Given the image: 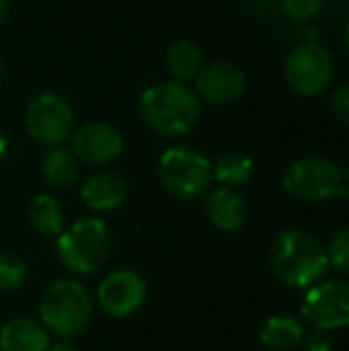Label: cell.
<instances>
[{"label":"cell","mask_w":349,"mask_h":351,"mask_svg":"<svg viewBox=\"0 0 349 351\" xmlns=\"http://www.w3.org/2000/svg\"><path fill=\"white\" fill-rule=\"evenodd\" d=\"M212 162L189 146H175L158 158L160 185L179 199H195L210 189Z\"/></svg>","instance_id":"5"},{"label":"cell","mask_w":349,"mask_h":351,"mask_svg":"<svg viewBox=\"0 0 349 351\" xmlns=\"http://www.w3.org/2000/svg\"><path fill=\"white\" fill-rule=\"evenodd\" d=\"M167 68L177 82H189L195 80L200 70L204 68V56L202 49L189 41V39H179L167 49Z\"/></svg>","instance_id":"17"},{"label":"cell","mask_w":349,"mask_h":351,"mask_svg":"<svg viewBox=\"0 0 349 351\" xmlns=\"http://www.w3.org/2000/svg\"><path fill=\"white\" fill-rule=\"evenodd\" d=\"M331 111L335 115V119L339 123H344L346 128H349V82L341 84L333 99H331Z\"/></svg>","instance_id":"24"},{"label":"cell","mask_w":349,"mask_h":351,"mask_svg":"<svg viewBox=\"0 0 349 351\" xmlns=\"http://www.w3.org/2000/svg\"><path fill=\"white\" fill-rule=\"evenodd\" d=\"M247 88V76L241 66L232 62L204 64L195 76V93L200 99L212 105H228L243 97Z\"/></svg>","instance_id":"12"},{"label":"cell","mask_w":349,"mask_h":351,"mask_svg":"<svg viewBox=\"0 0 349 351\" xmlns=\"http://www.w3.org/2000/svg\"><path fill=\"white\" fill-rule=\"evenodd\" d=\"M284 78L292 93L300 97H317L333 78V60L317 41H302L286 58Z\"/></svg>","instance_id":"8"},{"label":"cell","mask_w":349,"mask_h":351,"mask_svg":"<svg viewBox=\"0 0 349 351\" xmlns=\"http://www.w3.org/2000/svg\"><path fill=\"white\" fill-rule=\"evenodd\" d=\"M302 315L315 329L331 331L349 325V284L317 282L304 296Z\"/></svg>","instance_id":"9"},{"label":"cell","mask_w":349,"mask_h":351,"mask_svg":"<svg viewBox=\"0 0 349 351\" xmlns=\"http://www.w3.org/2000/svg\"><path fill=\"white\" fill-rule=\"evenodd\" d=\"M272 267L290 288H311L329 269L323 245L304 230L282 232L272 247Z\"/></svg>","instance_id":"2"},{"label":"cell","mask_w":349,"mask_h":351,"mask_svg":"<svg viewBox=\"0 0 349 351\" xmlns=\"http://www.w3.org/2000/svg\"><path fill=\"white\" fill-rule=\"evenodd\" d=\"M344 175L339 167L323 156H304L294 160L284 177H282V187L284 191L296 199V202H321L333 195H348L341 189Z\"/></svg>","instance_id":"6"},{"label":"cell","mask_w":349,"mask_h":351,"mask_svg":"<svg viewBox=\"0 0 349 351\" xmlns=\"http://www.w3.org/2000/svg\"><path fill=\"white\" fill-rule=\"evenodd\" d=\"M325 0H280V6L286 16L292 21H311L319 14Z\"/></svg>","instance_id":"22"},{"label":"cell","mask_w":349,"mask_h":351,"mask_svg":"<svg viewBox=\"0 0 349 351\" xmlns=\"http://www.w3.org/2000/svg\"><path fill=\"white\" fill-rule=\"evenodd\" d=\"M302 337L304 325L290 315H276L267 319V323L261 329V343L276 351L294 348Z\"/></svg>","instance_id":"18"},{"label":"cell","mask_w":349,"mask_h":351,"mask_svg":"<svg viewBox=\"0 0 349 351\" xmlns=\"http://www.w3.org/2000/svg\"><path fill=\"white\" fill-rule=\"evenodd\" d=\"M331 337L327 331L323 329H315L309 337H306V350L309 351H331Z\"/></svg>","instance_id":"25"},{"label":"cell","mask_w":349,"mask_h":351,"mask_svg":"<svg viewBox=\"0 0 349 351\" xmlns=\"http://www.w3.org/2000/svg\"><path fill=\"white\" fill-rule=\"evenodd\" d=\"M93 304L88 292L72 280H58L45 288L39 300V319L58 337L80 335L91 321Z\"/></svg>","instance_id":"3"},{"label":"cell","mask_w":349,"mask_h":351,"mask_svg":"<svg viewBox=\"0 0 349 351\" xmlns=\"http://www.w3.org/2000/svg\"><path fill=\"white\" fill-rule=\"evenodd\" d=\"M49 337L43 325L31 319H12L0 329L2 351H47Z\"/></svg>","instance_id":"15"},{"label":"cell","mask_w":349,"mask_h":351,"mask_svg":"<svg viewBox=\"0 0 349 351\" xmlns=\"http://www.w3.org/2000/svg\"><path fill=\"white\" fill-rule=\"evenodd\" d=\"M70 150L80 162L95 167L111 165L123 152V136L109 121H86L72 132Z\"/></svg>","instance_id":"10"},{"label":"cell","mask_w":349,"mask_h":351,"mask_svg":"<svg viewBox=\"0 0 349 351\" xmlns=\"http://www.w3.org/2000/svg\"><path fill=\"white\" fill-rule=\"evenodd\" d=\"M6 19H8V4L6 0H0V27L6 23Z\"/></svg>","instance_id":"26"},{"label":"cell","mask_w":349,"mask_h":351,"mask_svg":"<svg viewBox=\"0 0 349 351\" xmlns=\"http://www.w3.org/2000/svg\"><path fill=\"white\" fill-rule=\"evenodd\" d=\"M327 257H329V263H333L339 271L349 274V228L339 230L331 239Z\"/></svg>","instance_id":"23"},{"label":"cell","mask_w":349,"mask_h":351,"mask_svg":"<svg viewBox=\"0 0 349 351\" xmlns=\"http://www.w3.org/2000/svg\"><path fill=\"white\" fill-rule=\"evenodd\" d=\"M27 278L25 263L14 255H0V292H14Z\"/></svg>","instance_id":"21"},{"label":"cell","mask_w":349,"mask_h":351,"mask_svg":"<svg viewBox=\"0 0 349 351\" xmlns=\"http://www.w3.org/2000/svg\"><path fill=\"white\" fill-rule=\"evenodd\" d=\"M78 173H80V160L64 144L47 148V152L41 158V175L45 183L53 189H66L74 185Z\"/></svg>","instance_id":"16"},{"label":"cell","mask_w":349,"mask_h":351,"mask_svg":"<svg viewBox=\"0 0 349 351\" xmlns=\"http://www.w3.org/2000/svg\"><path fill=\"white\" fill-rule=\"evenodd\" d=\"M29 218L35 230L43 237H60L64 230V208L56 197L47 193L33 197L29 206Z\"/></svg>","instance_id":"19"},{"label":"cell","mask_w":349,"mask_h":351,"mask_svg":"<svg viewBox=\"0 0 349 351\" xmlns=\"http://www.w3.org/2000/svg\"><path fill=\"white\" fill-rule=\"evenodd\" d=\"M4 152H6V138H4V134L0 132V158L4 156Z\"/></svg>","instance_id":"28"},{"label":"cell","mask_w":349,"mask_h":351,"mask_svg":"<svg viewBox=\"0 0 349 351\" xmlns=\"http://www.w3.org/2000/svg\"><path fill=\"white\" fill-rule=\"evenodd\" d=\"M138 111L142 121L156 134L181 136L195 128L202 115V101L185 82H160L146 88Z\"/></svg>","instance_id":"1"},{"label":"cell","mask_w":349,"mask_h":351,"mask_svg":"<svg viewBox=\"0 0 349 351\" xmlns=\"http://www.w3.org/2000/svg\"><path fill=\"white\" fill-rule=\"evenodd\" d=\"M253 175V160L243 152H226L218 158L216 165H212V177L222 187H241L245 185Z\"/></svg>","instance_id":"20"},{"label":"cell","mask_w":349,"mask_h":351,"mask_svg":"<svg viewBox=\"0 0 349 351\" xmlns=\"http://www.w3.org/2000/svg\"><path fill=\"white\" fill-rule=\"evenodd\" d=\"M148 288L146 282L140 274L132 269H119L109 274L99 290H97V300L99 306L109 315V317H130L136 313L144 300H146Z\"/></svg>","instance_id":"11"},{"label":"cell","mask_w":349,"mask_h":351,"mask_svg":"<svg viewBox=\"0 0 349 351\" xmlns=\"http://www.w3.org/2000/svg\"><path fill=\"white\" fill-rule=\"evenodd\" d=\"M344 39H346V45L349 47V21L348 25H346V29H344Z\"/></svg>","instance_id":"29"},{"label":"cell","mask_w":349,"mask_h":351,"mask_svg":"<svg viewBox=\"0 0 349 351\" xmlns=\"http://www.w3.org/2000/svg\"><path fill=\"white\" fill-rule=\"evenodd\" d=\"M109 247L111 234L107 224L99 218H82L68 230H62L56 251L66 269L84 276L97 271L105 263Z\"/></svg>","instance_id":"4"},{"label":"cell","mask_w":349,"mask_h":351,"mask_svg":"<svg viewBox=\"0 0 349 351\" xmlns=\"http://www.w3.org/2000/svg\"><path fill=\"white\" fill-rule=\"evenodd\" d=\"M346 179H348V183H349V167H348V171H346Z\"/></svg>","instance_id":"30"},{"label":"cell","mask_w":349,"mask_h":351,"mask_svg":"<svg viewBox=\"0 0 349 351\" xmlns=\"http://www.w3.org/2000/svg\"><path fill=\"white\" fill-rule=\"evenodd\" d=\"M82 202L95 212H109L119 208L128 197V183L117 173H97L82 185Z\"/></svg>","instance_id":"14"},{"label":"cell","mask_w":349,"mask_h":351,"mask_svg":"<svg viewBox=\"0 0 349 351\" xmlns=\"http://www.w3.org/2000/svg\"><path fill=\"white\" fill-rule=\"evenodd\" d=\"M206 214L216 228L224 232H232L239 230L247 220V202L232 187L220 185L218 189H212L208 193Z\"/></svg>","instance_id":"13"},{"label":"cell","mask_w":349,"mask_h":351,"mask_svg":"<svg viewBox=\"0 0 349 351\" xmlns=\"http://www.w3.org/2000/svg\"><path fill=\"white\" fill-rule=\"evenodd\" d=\"M0 78H2V60H0Z\"/></svg>","instance_id":"31"},{"label":"cell","mask_w":349,"mask_h":351,"mask_svg":"<svg viewBox=\"0 0 349 351\" xmlns=\"http://www.w3.org/2000/svg\"><path fill=\"white\" fill-rule=\"evenodd\" d=\"M25 128L41 146H62L74 132V113L68 101L56 93H39L25 109Z\"/></svg>","instance_id":"7"},{"label":"cell","mask_w":349,"mask_h":351,"mask_svg":"<svg viewBox=\"0 0 349 351\" xmlns=\"http://www.w3.org/2000/svg\"><path fill=\"white\" fill-rule=\"evenodd\" d=\"M47 351H74V348H70L68 343H56V346L47 348Z\"/></svg>","instance_id":"27"}]
</instances>
